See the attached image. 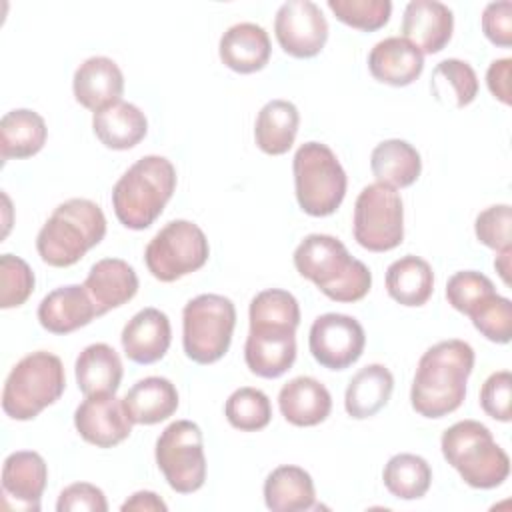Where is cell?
<instances>
[{"mask_svg":"<svg viewBox=\"0 0 512 512\" xmlns=\"http://www.w3.org/2000/svg\"><path fill=\"white\" fill-rule=\"evenodd\" d=\"M474 368V350L468 342L452 338L430 346L416 368L410 404L424 418H444L460 408L466 382Z\"/></svg>","mask_w":512,"mask_h":512,"instance_id":"obj_1","label":"cell"},{"mask_svg":"<svg viewBox=\"0 0 512 512\" xmlns=\"http://www.w3.org/2000/svg\"><path fill=\"white\" fill-rule=\"evenodd\" d=\"M296 272L334 302H358L372 286L368 266L330 234H308L294 250Z\"/></svg>","mask_w":512,"mask_h":512,"instance_id":"obj_2","label":"cell"},{"mask_svg":"<svg viewBox=\"0 0 512 512\" xmlns=\"http://www.w3.org/2000/svg\"><path fill=\"white\" fill-rule=\"evenodd\" d=\"M106 236V216L88 198H70L54 208L36 236V250L42 262L54 268H68L84 258Z\"/></svg>","mask_w":512,"mask_h":512,"instance_id":"obj_3","label":"cell"},{"mask_svg":"<svg viewBox=\"0 0 512 512\" xmlns=\"http://www.w3.org/2000/svg\"><path fill=\"white\" fill-rule=\"evenodd\" d=\"M176 190V168L164 156L136 160L112 188V208L118 222L130 230L154 224Z\"/></svg>","mask_w":512,"mask_h":512,"instance_id":"obj_4","label":"cell"},{"mask_svg":"<svg viewBox=\"0 0 512 512\" xmlns=\"http://www.w3.org/2000/svg\"><path fill=\"white\" fill-rule=\"evenodd\" d=\"M442 456L460 478L480 490L500 486L510 474V458L496 444L492 432L478 420H460L440 438Z\"/></svg>","mask_w":512,"mask_h":512,"instance_id":"obj_5","label":"cell"},{"mask_svg":"<svg viewBox=\"0 0 512 512\" xmlns=\"http://www.w3.org/2000/svg\"><path fill=\"white\" fill-rule=\"evenodd\" d=\"M66 388L62 360L52 352H32L16 362L2 390V410L12 420H32L54 404Z\"/></svg>","mask_w":512,"mask_h":512,"instance_id":"obj_6","label":"cell"},{"mask_svg":"<svg viewBox=\"0 0 512 512\" xmlns=\"http://www.w3.org/2000/svg\"><path fill=\"white\" fill-rule=\"evenodd\" d=\"M294 194L302 212L314 218L334 214L346 196V172L322 142L302 144L292 160Z\"/></svg>","mask_w":512,"mask_h":512,"instance_id":"obj_7","label":"cell"},{"mask_svg":"<svg viewBox=\"0 0 512 512\" xmlns=\"http://www.w3.org/2000/svg\"><path fill=\"white\" fill-rule=\"evenodd\" d=\"M236 326L234 302L222 294H200L182 310V346L196 364H214L230 348Z\"/></svg>","mask_w":512,"mask_h":512,"instance_id":"obj_8","label":"cell"},{"mask_svg":"<svg viewBox=\"0 0 512 512\" xmlns=\"http://www.w3.org/2000/svg\"><path fill=\"white\" fill-rule=\"evenodd\" d=\"M210 256L208 238L190 220L168 222L146 246L144 262L160 282H174L200 270Z\"/></svg>","mask_w":512,"mask_h":512,"instance_id":"obj_9","label":"cell"},{"mask_svg":"<svg viewBox=\"0 0 512 512\" xmlns=\"http://www.w3.org/2000/svg\"><path fill=\"white\" fill-rule=\"evenodd\" d=\"M154 456L160 472L174 492L192 494L204 486V438L196 422L176 420L168 424L156 440Z\"/></svg>","mask_w":512,"mask_h":512,"instance_id":"obj_10","label":"cell"},{"mask_svg":"<svg viewBox=\"0 0 512 512\" xmlns=\"http://www.w3.org/2000/svg\"><path fill=\"white\" fill-rule=\"evenodd\" d=\"M354 240L370 252H388L404 240V206L396 188L374 182L354 204Z\"/></svg>","mask_w":512,"mask_h":512,"instance_id":"obj_11","label":"cell"},{"mask_svg":"<svg viewBox=\"0 0 512 512\" xmlns=\"http://www.w3.org/2000/svg\"><path fill=\"white\" fill-rule=\"evenodd\" d=\"M366 334L362 324L338 312L318 316L308 334V348L312 358L328 370H346L364 352Z\"/></svg>","mask_w":512,"mask_h":512,"instance_id":"obj_12","label":"cell"},{"mask_svg":"<svg viewBox=\"0 0 512 512\" xmlns=\"http://www.w3.org/2000/svg\"><path fill=\"white\" fill-rule=\"evenodd\" d=\"M274 34L280 48L292 58H312L328 40V22L310 0L284 2L274 18Z\"/></svg>","mask_w":512,"mask_h":512,"instance_id":"obj_13","label":"cell"},{"mask_svg":"<svg viewBox=\"0 0 512 512\" xmlns=\"http://www.w3.org/2000/svg\"><path fill=\"white\" fill-rule=\"evenodd\" d=\"M244 360L260 378H280L296 360V328L274 322H250Z\"/></svg>","mask_w":512,"mask_h":512,"instance_id":"obj_14","label":"cell"},{"mask_svg":"<svg viewBox=\"0 0 512 512\" xmlns=\"http://www.w3.org/2000/svg\"><path fill=\"white\" fill-rule=\"evenodd\" d=\"M132 418L114 394L86 396L74 412V426L82 440L96 448H112L132 432Z\"/></svg>","mask_w":512,"mask_h":512,"instance_id":"obj_15","label":"cell"},{"mask_svg":"<svg viewBox=\"0 0 512 512\" xmlns=\"http://www.w3.org/2000/svg\"><path fill=\"white\" fill-rule=\"evenodd\" d=\"M48 482V466L38 452L18 450L2 464L4 506L14 510L38 512Z\"/></svg>","mask_w":512,"mask_h":512,"instance_id":"obj_16","label":"cell"},{"mask_svg":"<svg viewBox=\"0 0 512 512\" xmlns=\"http://www.w3.org/2000/svg\"><path fill=\"white\" fill-rule=\"evenodd\" d=\"M452 10L438 0H412L404 8L402 38L416 46L422 56L440 52L452 38Z\"/></svg>","mask_w":512,"mask_h":512,"instance_id":"obj_17","label":"cell"},{"mask_svg":"<svg viewBox=\"0 0 512 512\" xmlns=\"http://www.w3.org/2000/svg\"><path fill=\"white\" fill-rule=\"evenodd\" d=\"M38 322L52 334H70L98 318V308L84 284H68L48 292L38 304Z\"/></svg>","mask_w":512,"mask_h":512,"instance_id":"obj_18","label":"cell"},{"mask_svg":"<svg viewBox=\"0 0 512 512\" xmlns=\"http://www.w3.org/2000/svg\"><path fill=\"white\" fill-rule=\"evenodd\" d=\"M120 342L128 360L136 364H154L164 358L170 348V320L158 308H142L122 328Z\"/></svg>","mask_w":512,"mask_h":512,"instance_id":"obj_19","label":"cell"},{"mask_svg":"<svg viewBox=\"0 0 512 512\" xmlns=\"http://www.w3.org/2000/svg\"><path fill=\"white\" fill-rule=\"evenodd\" d=\"M72 90L80 106L98 112L120 100L124 92V74L112 58L92 56L76 68Z\"/></svg>","mask_w":512,"mask_h":512,"instance_id":"obj_20","label":"cell"},{"mask_svg":"<svg viewBox=\"0 0 512 512\" xmlns=\"http://www.w3.org/2000/svg\"><path fill=\"white\" fill-rule=\"evenodd\" d=\"M84 288L104 316L112 308L130 302L138 292V276L134 268L122 258H102L92 264Z\"/></svg>","mask_w":512,"mask_h":512,"instance_id":"obj_21","label":"cell"},{"mask_svg":"<svg viewBox=\"0 0 512 512\" xmlns=\"http://www.w3.org/2000/svg\"><path fill=\"white\" fill-rule=\"evenodd\" d=\"M278 406L286 422L308 428L330 416L332 396L320 380L312 376H296L280 388Z\"/></svg>","mask_w":512,"mask_h":512,"instance_id":"obj_22","label":"cell"},{"mask_svg":"<svg viewBox=\"0 0 512 512\" xmlns=\"http://www.w3.org/2000/svg\"><path fill=\"white\" fill-rule=\"evenodd\" d=\"M268 32L254 22H240L230 26L218 44L220 60L226 68L238 74H254L270 60Z\"/></svg>","mask_w":512,"mask_h":512,"instance_id":"obj_23","label":"cell"},{"mask_svg":"<svg viewBox=\"0 0 512 512\" xmlns=\"http://www.w3.org/2000/svg\"><path fill=\"white\" fill-rule=\"evenodd\" d=\"M370 74L390 86H408L424 70L422 52L402 36H390L374 44L368 54Z\"/></svg>","mask_w":512,"mask_h":512,"instance_id":"obj_24","label":"cell"},{"mask_svg":"<svg viewBox=\"0 0 512 512\" xmlns=\"http://www.w3.org/2000/svg\"><path fill=\"white\" fill-rule=\"evenodd\" d=\"M96 138L110 150H130L140 144L148 132L144 112L124 100H118L92 116Z\"/></svg>","mask_w":512,"mask_h":512,"instance_id":"obj_25","label":"cell"},{"mask_svg":"<svg viewBox=\"0 0 512 512\" xmlns=\"http://www.w3.org/2000/svg\"><path fill=\"white\" fill-rule=\"evenodd\" d=\"M122 360L118 352L104 344L96 342L86 346L74 366L76 384L84 396L94 394H116L122 382Z\"/></svg>","mask_w":512,"mask_h":512,"instance_id":"obj_26","label":"cell"},{"mask_svg":"<svg viewBox=\"0 0 512 512\" xmlns=\"http://www.w3.org/2000/svg\"><path fill=\"white\" fill-rule=\"evenodd\" d=\"M394 376L384 364H368L360 368L348 382L344 408L354 420H364L378 414L390 400Z\"/></svg>","mask_w":512,"mask_h":512,"instance_id":"obj_27","label":"cell"},{"mask_svg":"<svg viewBox=\"0 0 512 512\" xmlns=\"http://www.w3.org/2000/svg\"><path fill=\"white\" fill-rule=\"evenodd\" d=\"M122 400L134 424L152 426L176 412L178 390L168 378L148 376L138 380Z\"/></svg>","mask_w":512,"mask_h":512,"instance_id":"obj_28","label":"cell"},{"mask_svg":"<svg viewBox=\"0 0 512 512\" xmlns=\"http://www.w3.org/2000/svg\"><path fill=\"white\" fill-rule=\"evenodd\" d=\"M312 476L294 464L274 468L264 480V502L274 512H300L314 508Z\"/></svg>","mask_w":512,"mask_h":512,"instance_id":"obj_29","label":"cell"},{"mask_svg":"<svg viewBox=\"0 0 512 512\" xmlns=\"http://www.w3.org/2000/svg\"><path fill=\"white\" fill-rule=\"evenodd\" d=\"M300 114L298 108L288 100H270L266 102L254 124V140L256 146L270 156L286 154L298 134Z\"/></svg>","mask_w":512,"mask_h":512,"instance_id":"obj_30","label":"cell"},{"mask_svg":"<svg viewBox=\"0 0 512 512\" xmlns=\"http://www.w3.org/2000/svg\"><path fill=\"white\" fill-rule=\"evenodd\" d=\"M46 136L48 128L38 112L28 108L10 110L0 120V156L2 160L30 158L44 148Z\"/></svg>","mask_w":512,"mask_h":512,"instance_id":"obj_31","label":"cell"},{"mask_svg":"<svg viewBox=\"0 0 512 512\" xmlns=\"http://www.w3.org/2000/svg\"><path fill=\"white\" fill-rule=\"evenodd\" d=\"M370 170L380 184L390 188H408L418 180L422 160L412 144L400 138H390L372 150Z\"/></svg>","mask_w":512,"mask_h":512,"instance_id":"obj_32","label":"cell"},{"mask_svg":"<svg viewBox=\"0 0 512 512\" xmlns=\"http://www.w3.org/2000/svg\"><path fill=\"white\" fill-rule=\"evenodd\" d=\"M386 290L402 306H424L434 292L432 266L414 254L394 260L386 270Z\"/></svg>","mask_w":512,"mask_h":512,"instance_id":"obj_33","label":"cell"},{"mask_svg":"<svg viewBox=\"0 0 512 512\" xmlns=\"http://www.w3.org/2000/svg\"><path fill=\"white\" fill-rule=\"evenodd\" d=\"M430 90L438 104L448 108H464L474 102L478 94V76L468 62L448 58L434 66Z\"/></svg>","mask_w":512,"mask_h":512,"instance_id":"obj_34","label":"cell"},{"mask_svg":"<svg viewBox=\"0 0 512 512\" xmlns=\"http://www.w3.org/2000/svg\"><path fill=\"white\" fill-rule=\"evenodd\" d=\"M386 490L400 500L422 498L432 484V468L418 454H394L382 472Z\"/></svg>","mask_w":512,"mask_h":512,"instance_id":"obj_35","label":"cell"},{"mask_svg":"<svg viewBox=\"0 0 512 512\" xmlns=\"http://www.w3.org/2000/svg\"><path fill=\"white\" fill-rule=\"evenodd\" d=\"M224 416L232 428L240 432H256L270 424L272 406L262 390L242 386L228 396L224 404Z\"/></svg>","mask_w":512,"mask_h":512,"instance_id":"obj_36","label":"cell"},{"mask_svg":"<svg viewBox=\"0 0 512 512\" xmlns=\"http://www.w3.org/2000/svg\"><path fill=\"white\" fill-rule=\"evenodd\" d=\"M474 328L490 342L508 344L512 338V302L500 294L488 296L470 314Z\"/></svg>","mask_w":512,"mask_h":512,"instance_id":"obj_37","label":"cell"},{"mask_svg":"<svg viewBox=\"0 0 512 512\" xmlns=\"http://www.w3.org/2000/svg\"><path fill=\"white\" fill-rule=\"evenodd\" d=\"M328 8L340 22L364 32L382 28L392 14L390 0H328Z\"/></svg>","mask_w":512,"mask_h":512,"instance_id":"obj_38","label":"cell"},{"mask_svg":"<svg viewBox=\"0 0 512 512\" xmlns=\"http://www.w3.org/2000/svg\"><path fill=\"white\" fill-rule=\"evenodd\" d=\"M34 292V272L14 254L0 256V308H18Z\"/></svg>","mask_w":512,"mask_h":512,"instance_id":"obj_39","label":"cell"},{"mask_svg":"<svg viewBox=\"0 0 512 512\" xmlns=\"http://www.w3.org/2000/svg\"><path fill=\"white\" fill-rule=\"evenodd\" d=\"M250 322H274L298 328L300 324V306L298 300L280 288H268L258 292L248 310Z\"/></svg>","mask_w":512,"mask_h":512,"instance_id":"obj_40","label":"cell"},{"mask_svg":"<svg viewBox=\"0 0 512 512\" xmlns=\"http://www.w3.org/2000/svg\"><path fill=\"white\" fill-rule=\"evenodd\" d=\"M492 294H496L492 280L476 270L456 272L446 282L448 304L466 316Z\"/></svg>","mask_w":512,"mask_h":512,"instance_id":"obj_41","label":"cell"},{"mask_svg":"<svg viewBox=\"0 0 512 512\" xmlns=\"http://www.w3.org/2000/svg\"><path fill=\"white\" fill-rule=\"evenodd\" d=\"M476 238L496 250H510L512 248V208L508 204H494L482 210L474 222Z\"/></svg>","mask_w":512,"mask_h":512,"instance_id":"obj_42","label":"cell"},{"mask_svg":"<svg viewBox=\"0 0 512 512\" xmlns=\"http://www.w3.org/2000/svg\"><path fill=\"white\" fill-rule=\"evenodd\" d=\"M480 406L498 422L512 420V374L508 370L494 372L486 378L480 388Z\"/></svg>","mask_w":512,"mask_h":512,"instance_id":"obj_43","label":"cell"},{"mask_svg":"<svg viewBox=\"0 0 512 512\" xmlns=\"http://www.w3.org/2000/svg\"><path fill=\"white\" fill-rule=\"evenodd\" d=\"M58 512H106L104 492L90 482H74L66 486L56 502Z\"/></svg>","mask_w":512,"mask_h":512,"instance_id":"obj_44","label":"cell"},{"mask_svg":"<svg viewBox=\"0 0 512 512\" xmlns=\"http://www.w3.org/2000/svg\"><path fill=\"white\" fill-rule=\"evenodd\" d=\"M484 36L502 48L512 44V2H490L482 12Z\"/></svg>","mask_w":512,"mask_h":512,"instance_id":"obj_45","label":"cell"},{"mask_svg":"<svg viewBox=\"0 0 512 512\" xmlns=\"http://www.w3.org/2000/svg\"><path fill=\"white\" fill-rule=\"evenodd\" d=\"M510 68H512V60L510 58H498L488 66L486 72V84L488 90L492 92V96L496 100H500L502 104H510L512 102V92H510Z\"/></svg>","mask_w":512,"mask_h":512,"instance_id":"obj_46","label":"cell"},{"mask_svg":"<svg viewBox=\"0 0 512 512\" xmlns=\"http://www.w3.org/2000/svg\"><path fill=\"white\" fill-rule=\"evenodd\" d=\"M166 504L164 500L156 494V492H150V490H140V492H134L122 506L120 510L126 512V510H138V512H166Z\"/></svg>","mask_w":512,"mask_h":512,"instance_id":"obj_47","label":"cell"},{"mask_svg":"<svg viewBox=\"0 0 512 512\" xmlns=\"http://www.w3.org/2000/svg\"><path fill=\"white\" fill-rule=\"evenodd\" d=\"M510 256H512V248L498 252V256L494 260V268L498 270V274L506 286L510 284Z\"/></svg>","mask_w":512,"mask_h":512,"instance_id":"obj_48","label":"cell"}]
</instances>
